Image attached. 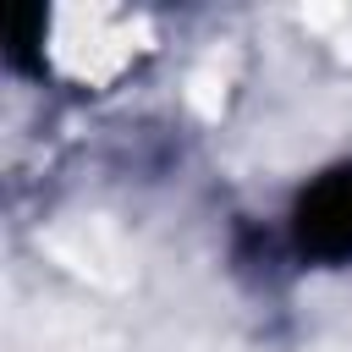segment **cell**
I'll return each mask as SVG.
<instances>
[{
  "mask_svg": "<svg viewBox=\"0 0 352 352\" xmlns=\"http://www.w3.org/2000/svg\"><path fill=\"white\" fill-rule=\"evenodd\" d=\"M286 236L302 264H319V270L352 264V160H341L297 187Z\"/></svg>",
  "mask_w": 352,
  "mask_h": 352,
  "instance_id": "obj_1",
  "label": "cell"
}]
</instances>
